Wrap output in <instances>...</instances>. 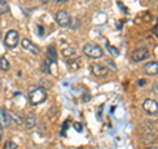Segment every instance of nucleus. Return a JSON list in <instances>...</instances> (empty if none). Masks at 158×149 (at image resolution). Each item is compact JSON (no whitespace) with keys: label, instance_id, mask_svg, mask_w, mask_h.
I'll use <instances>...</instances> for the list:
<instances>
[{"label":"nucleus","instance_id":"obj_1","mask_svg":"<svg viewBox=\"0 0 158 149\" xmlns=\"http://www.w3.org/2000/svg\"><path fill=\"white\" fill-rule=\"evenodd\" d=\"M46 100V92L42 87H32L29 92V102L33 106H38Z\"/></svg>","mask_w":158,"mask_h":149},{"label":"nucleus","instance_id":"obj_2","mask_svg":"<svg viewBox=\"0 0 158 149\" xmlns=\"http://www.w3.org/2000/svg\"><path fill=\"white\" fill-rule=\"evenodd\" d=\"M83 53H85L87 57L96 59L103 56V49L100 46L95 45V44H86V45L83 46Z\"/></svg>","mask_w":158,"mask_h":149},{"label":"nucleus","instance_id":"obj_3","mask_svg":"<svg viewBox=\"0 0 158 149\" xmlns=\"http://www.w3.org/2000/svg\"><path fill=\"white\" fill-rule=\"evenodd\" d=\"M4 45L9 49H13L19 45V32L17 31H9L6 34V38H4Z\"/></svg>","mask_w":158,"mask_h":149},{"label":"nucleus","instance_id":"obj_4","mask_svg":"<svg viewBox=\"0 0 158 149\" xmlns=\"http://www.w3.org/2000/svg\"><path fill=\"white\" fill-rule=\"evenodd\" d=\"M56 21L59 27L67 28V27H70V24H71V17L69 16V13L66 11H58L56 13Z\"/></svg>","mask_w":158,"mask_h":149},{"label":"nucleus","instance_id":"obj_5","mask_svg":"<svg viewBox=\"0 0 158 149\" xmlns=\"http://www.w3.org/2000/svg\"><path fill=\"white\" fill-rule=\"evenodd\" d=\"M142 110H144L148 115H157L158 113V102L154 99H146L142 103Z\"/></svg>","mask_w":158,"mask_h":149},{"label":"nucleus","instance_id":"obj_6","mask_svg":"<svg viewBox=\"0 0 158 149\" xmlns=\"http://www.w3.org/2000/svg\"><path fill=\"white\" fill-rule=\"evenodd\" d=\"M90 70L94 75H96V77H106V75H108V73H110V69L104 65H100V63H91Z\"/></svg>","mask_w":158,"mask_h":149},{"label":"nucleus","instance_id":"obj_7","mask_svg":"<svg viewBox=\"0 0 158 149\" xmlns=\"http://www.w3.org/2000/svg\"><path fill=\"white\" fill-rule=\"evenodd\" d=\"M148 57H149V52H148L146 48L136 49V50L132 53V56H131L133 62H141V61H144V59H146Z\"/></svg>","mask_w":158,"mask_h":149},{"label":"nucleus","instance_id":"obj_8","mask_svg":"<svg viewBox=\"0 0 158 149\" xmlns=\"http://www.w3.org/2000/svg\"><path fill=\"white\" fill-rule=\"evenodd\" d=\"M21 46H23L24 50L29 52L31 54H33V56H38V54H40L38 46L36 45V44H33L31 40H28V38H24L23 40V41H21Z\"/></svg>","mask_w":158,"mask_h":149},{"label":"nucleus","instance_id":"obj_9","mask_svg":"<svg viewBox=\"0 0 158 149\" xmlns=\"http://www.w3.org/2000/svg\"><path fill=\"white\" fill-rule=\"evenodd\" d=\"M0 124L3 127H9L11 124V115L6 110V107H0Z\"/></svg>","mask_w":158,"mask_h":149},{"label":"nucleus","instance_id":"obj_10","mask_svg":"<svg viewBox=\"0 0 158 149\" xmlns=\"http://www.w3.org/2000/svg\"><path fill=\"white\" fill-rule=\"evenodd\" d=\"M144 71L148 75H157L158 74V62H148L146 65H144Z\"/></svg>","mask_w":158,"mask_h":149},{"label":"nucleus","instance_id":"obj_11","mask_svg":"<svg viewBox=\"0 0 158 149\" xmlns=\"http://www.w3.org/2000/svg\"><path fill=\"white\" fill-rule=\"evenodd\" d=\"M46 59H49L50 62H56L57 61V52H56V46L50 45L46 49Z\"/></svg>","mask_w":158,"mask_h":149},{"label":"nucleus","instance_id":"obj_12","mask_svg":"<svg viewBox=\"0 0 158 149\" xmlns=\"http://www.w3.org/2000/svg\"><path fill=\"white\" fill-rule=\"evenodd\" d=\"M36 123H37V120H36V115H34L33 112H31V113H29V115L27 116V119H25L27 130H33L34 126H36Z\"/></svg>","mask_w":158,"mask_h":149},{"label":"nucleus","instance_id":"obj_13","mask_svg":"<svg viewBox=\"0 0 158 149\" xmlns=\"http://www.w3.org/2000/svg\"><path fill=\"white\" fill-rule=\"evenodd\" d=\"M62 54H63V57H65V58H69V59L75 58V50H74L73 48H63Z\"/></svg>","mask_w":158,"mask_h":149},{"label":"nucleus","instance_id":"obj_14","mask_svg":"<svg viewBox=\"0 0 158 149\" xmlns=\"http://www.w3.org/2000/svg\"><path fill=\"white\" fill-rule=\"evenodd\" d=\"M67 67L70 69V70H78V69L81 67V65H79L78 59L73 58V59H69V61H67Z\"/></svg>","mask_w":158,"mask_h":149},{"label":"nucleus","instance_id":"obj_15","mask_svg":"<svg viewBox=\"0 0 158 149\" xmlns=\"http://www.w3.org/2000/svg\"><path fill=\"white\" fill-rule=\"evenodd\" d=\"M106 49H107L108 53H110L112 57H118V54H120V50H118L117 48L110 45V44H106Z\"/></svg>","mask_w":158,"mask_h":149},{"label":"nucleus","instance_id":"obj_16","mask_svg":"<svg viewBox=\"0 0 158 149\" xmlns=\"http://www.w3.org/2000/svg\"><path fill=\"white\" fill-rule=\"evenodd\" d=\"M9 12V6L7 0H0V15H6Z\"/></svg>","mask_w":158,"mask_h":149},{"label":"nucleus","instance_id":"obj_17","mask_svg":"<svg viewBox=\"0 0 158 149\" xmlns=\"http://www.w3.org/2000/svg\"><path fill=\"white\" fill-rule=\"evenodd\" d=\"M11 65H9V61L6 58V57H2L0 58V69H2L3 71H8Z\"/></svg>","mask_w":158,"mask_h":149},{"label":"nucleus","instance_id":"obj_18","mask_svg":"<svg viewBox=\"0 0 158 149\" xmlns=\"http://www.w3.org/2000/svg\"><path fill=\"white\" fill-rule=\"evenodd\" d=\"M3 149H17V145L13 141H9L8 140V141H6V144H4Z\"/></svg>","mask_w":158,"mask_h":149},{"label":"nucleus","instance_id":"obj_19","mask_svg":"<svg viewBox=\"0 0 158 149\" xmlns=\"http://www.w3.org/2000/svg\"><path fill=\"white\" fill-rule=\"evenodd\" d=\"M74 130H75L77 132H79V133H82L83 132V126L79 121H75L74 123Z\"/></svg>","mask_w":158,"mask_h":149},{"label":"nucleus","instance_id":"obj_20","mask_svg":"<svg viewBox=\"0 0 158 149\" xmlns=\"http://www.w3.org/2000/svg\"><path fill=\"white\" fill-rule=\"evenodd\" d=\"M9 115H11V117H12L13 120L16 121L17 124H21V123H23V120H21V119H20V116L17 115V113H15V112H11V113H9Z\"/></svg>","mask_w":158,"mask_h":149},{"label":"nucleus","instance_id":"obj_21","mask_svg":"<svg viewBox=\"0 0 158 149\" xmlns=\"http://www.w3.org/2000/svg\"><path fill=\"white\" fill-rule=\"evenodd\" d=\"M71 24H70V28H73V29H77L79 25H81V21H79L78 19H74V20H71Z\"/></svg>","mask_w":158,"mask_h":149},{"label":"nucleus","instance_id":"obj_22","mask_svg":"<svg viewBox=\"0 0 158 149\" xmlns=\"http://www.w3.org/2000/svg\"><path fill=\"white\" fill-rule=\"evenodd\" d=\"M69 124H70V120H66L65 123H63V126H62V131H61V135H62V136L65 135V131L67 130V126H69Z\"/></svg>","mask_w":158,"mask_h":149},{"label":"nucleus","instance_id":"obj_23","mask_svg":"<svg viewBox=\"0 0 158 149\" xmlns=\"http://www.w3.org/2000/svg\"><path fill=\"white\" fill-rule=\"evenodd\" d=\"M145 83H146L145 79H140V81H137V84H138V86H140V87H142Z\"/></svg>","mask_w":158,"mask_h":149},{"label":"nucleus","instance_id":"obj_24","mask_svg":"<svg viewBox=\"0 0 158 149\" xmlns=\"http://www.w3.org/2000/svg\"><path fill=\"white\" fill-rule=\"evenodd\" d=\"M88 99H91V95H90V94H85V95H83V102H87L88 100Z\"/></svg>","mask_w":158,"mask_h":149},{"label":"nucleus","instance_id":"obj_25","mask_svg":"<svg viewBox=\"0 0 158 149\" xmlns=\"http://www.w3.org/2000/svg\"><path fill=\"white\" fill-rule=\"evenodd\" d=\"M37 28H38V31H40V36H44V28L41 25H38Z\"/></svg>","mask_w":158,"mask_h":149},{"label":"nucleus","instance_id":"obj_26","mask_svg":"<svg viewBox=\"0 0 158 149\" xmlns=\"http://www.w3.org/2000/svg\"><path fill=\"white\" fill-rule=\"evenodd\" d=\"M3 137V126L2 124H0V138Z\"/></svg>","mask_w":158,"mask_h":149},{"label":"nucleus","instance_id":"obj_27","mask_svg":"<svg viewBox=\"0 0 158 149\" xmlns=\"http://www.w3.org/2000/svg\"><path fill=\"white\" fill-rule=\"evenodd\" d=\"M154 32H156V36L158 37V23H157V25H156V29H154Z\"/></svg>","mask_w":158,"mask_h":149},{"label":"nucleus","instance_id":"obj_28","mask_svg":"<svg viewBox=\"0 0 158 149\" xmlns=\"http://www.w3.org/2000/svg\"><path fill=\"white\" fill-rule=\"evenodd\" d=\"M57 3H66V2H69V0H56Z\"/></svg>","mask_w":158,"mask_h":149},{"label":"nucleus","instance_id":"obj_29","mask_svg":"<svg viewBox=\"0 0 158 149\" xmlns=\"http://www.w3.org/2000/svg\"><path fill=\"white\" fill-rule=\"evenodd\" d=\"M41 3H42V4H48L49 0H41Z\"/></svg>","mask_w":158,"mask_h":149},{"label":"nucleus","instance_id":"obj_30","mask_svg":"<svg viewBox=\"0 0 158 149\" xmlns=\"http://www.w3.org/2000/svg\"><path fill=\"white\" fill-rule=\"evenodd\" d=\"M146 149H158L157 147H149V148H146Z\"/></svg>","mask_w":158,"mask_h":149},{"label":"nucleus","instance_id":"obj_31","mask_svg":"<svg viewBox=\"0 0 158 149\" xmlns=\"http://www.w3.org/2000/svg\"><path fill=\"white\" fill-rule=\"evenodd\" d=\"M149 2H156V0H149Z\"/></svg>","mask_w":158,"mask_h":149},{"label":"nucleus","instance_id":"obj_32","mask_svg":"<svg viewBox=\"0 0 158 149\" xmlns=\"http://www.w3.org/2000/svg\"><path fill=\"white\" fill-rule=\"evenodd\" d=\"M78 149H85V148H78Z\"/></svg>","mask_w":158,"mask_h":149},{"label":"nucleus","instance_id":"obj_33","mask_svg":"<svg viewBox=\"0 0 158 149\" xmlns=\"http://www.w3.org/2000/svg\"><path fill=\"white\" fill-rule=\"evenodd\" d=\"M0 37H2V32H0Z\"/></svg>","mask_w":158,"mask_h":149}]
</instances>
